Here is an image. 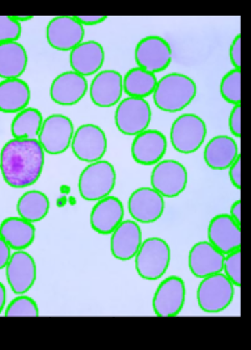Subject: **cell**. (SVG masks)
<instances>
[{
  "label": "cell",
  "mask_w": 251,
  "mask_h": 350,
  "mask_svg": "<svg viewBox=\"0 0 251 350\" xmlns=\"http://www.w3.org/2000/svg\"><path fill=\"white\" fill-rule=\"evenodd\" d=\"M45 151L38 139H12L0 151V172L12 188L33 186L41 178Z\"/></svg>",
  "instance_id": "1"
},
{
  "label": "cell",
  "mask_w": 251,
  "mask_h": 350,
  "mask_svg": "<svg viewBox=\"0 0 251 350\" xmlns=\"http://www.w3.org/2000/svg\"><path fill=\"white\" fill-rule=\"evenodd\" d=\"M196 94V83L190 77L169 73L157 81L153 95L157 109L163 112L177 113L189 107Z\"/></svg>",
  "instance_id": "2"
},
{
  "label": "cell",
  "mask_w": 251,
  "mask_h": 350,
  "mask_svg": "<svg viewBox=\"0 0 251 350\" xmlns=\"http://www.w3.org/2000/svg\"><path fill=\"white\" fill-rule=\"evenodd\" d=\"M135 270L143 280H157L168 270L171 250L164 239L151 237L142 241L135 254Z\"/></svg>",
  "instance_id": "3"
},
{
  "label": "cell",
  "mask_w": 251,
  "mask_h": 350,
  "mask_svg": "<svg viewBox=\"0 0 251 350\" xmlns=\"http://www.w3.org/2000/svg\"><path fill=\"white\" fill-rule=\"evenodd\" d=\"M116 180V170L113 164L103 160L91 163L79 175V194L87 202H98L111 195Z\"/></svg>",
  "instance_id": "4"
},
{
  "label": "cell",
  "mask_w": 251,
  "mask_h": 350,
  "mask_svg": "<svg viewBox=\"0 0 251 350\" xmlns=\"http://www.w3.org/2000/svg\"><path fill=\"white\" fill-rule=\"evenodd\" d=\"M234 296V284L221 272L202 278L197 288V302L204 313L224 311L232 304Z\"/></svg>",
  "instance_id": "5"
},
{
  "label": "cell",
  "mask_w": 251,
  "mask_h": 350,
  "mask_svg": "<svg viewBox=\"0 0 251 350\" xmlns=\"http://www.w3.org/2000/svg\"><path fill=\"white\" fill-rule=\"evenodd\" d=\"M207 134V124L198 115H181L173 121L171 126V144L177 152L191 154L202 146Z\"/></svg>",
  "instance_id": "6"
},
{
  "label": "cell",
  "mask_w": 251,
  "mask_h": 350,
  "mask_svg": "<svg viewBox=\"0 0 251 350\" xmlns=\"http://www.w3.org/2000/svg\"><path fill=\"white\" fill-rule=\"evenodd\" d=\"M151 107L144 98L127 97L120 100L115 111V125L125 136H137L148 129L151 122Z\"/></svg>",
  "instance_id": "7"
},
{
  "label": "cell",
  "mask_w": 251,
  "mask_h": 350,
  "mask_svg": "<svg viewBox=\"0 0 251 350\" xmlns=\"http://www.w3.org/2000/svg\"><path fill=\"white\" fill-rule=\"evenodd\" d=\"M75 125L68 116L53 114L44 119L38 141L45 153L51 156H59L66 152L71 146Z\"/></svg>",
  "instance_id": "8"
},
{
  "label": "cell",
  "mask_w": 251,
  "mask_h": 350,
  "mask_svg": "<svg viewBox=\"0 0 251 350\" xmlns=\"http://www.w3.org/2000/svg\"><path fill=\"white\" fill-rule=\"evenodd\" d=\"M151 188L166 198H174L186 190L188 171L181 163L164 160L153 167L150 176Z\"/></svg>",
  "instance_id": "9"
},
{
  "label": "cell",
  "mask_w": 251,
  "mask_h": 350,
  "mask_svg": "<svg viewBox=\"0 0 251 350\" xmlns=\"http://www.w3.org/2000/svg\"><path fill=\"white\" fill-rule=\"evenodd\" d=\"M70 147L75 158L81 162H98L107 153V135L98 125H81L75 131Z\"/></svg>",
  "instance_id": "10"
},
{
  "label": "cell",
  "mask_w": 251,
  "mask_h": 350,
  "mask_svg": "<svg viewBox=\"0 0 251 350\" xmlns=\"http://www.w3.org/2000/svg\"><path fill=\"white\" fill-rule=\"evenodd\" d=\"M135 59L139 68L155 75L168 68L172 61V49L164 38L149 36L137 44Z\"/></svg>",
  "instance_id": "11"
},
{
  "label": "cell",
  "mask_w": 251,
  "mask_h": 350,
  "mask_svg": "<svg viewBox=\"0 0 251 350\" xmlns=\"http://www.w3.org/2000/svg\"><path fill=\"white\" fill-rule=\"evenodd\" d=\"M186 284L179 276L165 278L157 288L153 298V309L159 317H174L184 309Z\"/></svg>",
  "instance_id": "12"
},
{
  "label": "cell",
  "mask_w": 251,
  "mask_h": 350,
  "mask_svg": "<svg viewBox=\"0 0 251 350\" xmlns=\"http://www.w3.org/2000/svg\"><path fill=\"white\" fill-rule=\"evenodd\" d=\"M83 25L72 16L53 18L47 25V42L55 51H71L83 43Z\"/></svg>",
  "instance_id": "13"
},
{
  "label": "cell",
  "mask_w": 251,
  "mask_h": 350,
  "mask_svg": "<svg viewBox=\"0 0 251 350\" xmlns=\"http://www.w3.org/2000/svg\"><path fill=\"white\" fill-rule=\"evenodd\" d=\"M127 206L135 222L155 224L164 214L165 200L155 189L142 187L131 193Z\"/></svg>",
  "instance_id": "14"
},
{
  "label": "cell",
  "mask_w": 251,
  "mask_h": 350,
  "mask_svg": "<svg viewBox=\"0 0 251 350\" xmlns=\"http://www.w3.org/2000/svg\"><path fill=\"white\" fill-rule=\"evenodd\" d=\"M10 288L16 295L29 292L37 280V265L31 254L25 250H16L5 267Z\"/></svg>",
  "instance_id": "15"
},
{
  "label": "cell",
  "mask_w": 251,
  "mask_h": 350,
  "mask_svg": "<svg viewBox=\"0 0 251 350\" xmlns=\"http://www.w3.org/2000/svg\"><path fill=\"white\" fill-rule=\"evenodd\" d=\"M167 147V139L162 131L146 129L135 136L131 143V157L143 166H155L164 158Z\"/></svg>",
  "instance_id": "16"
},
{
  "label": "cell",
  "mask_w": 251,
  "mask_h": 350,
  "mask_svg": "<svg viewBox=\"0 0 251 350\" xmlns=\"http://www.w3.org/2000/svg\"><path fill=\"white\" fill-rule=\"evenodd\" d=\"M90 98L103 109L115 107L123 94V77L117 70L99 71L89 87Z\"/></svg>",
  "instance_id": "17"
},
{
  "label": "cell",
  "mask_w": 251,
  "mask_h": 350,
  "mask_svg": "<svg viewBox=\"0 0 251 350\" xmlns=\"http://www.w3.org/2000/svg\"><path fill=\"white\" fill-rule=\"evenodd\" d=\"M240 226L230 215H216L209 224V242L224 256L239 250L241 248Z\"/></svg>",
  "instance_id": "18"
},
{
  "label": "cell",
  "mask_w": 251,
  "mask_h": 350,
  "mask_svg": "<svg viewBox=\"0 0 251 350\" xmlns=\"http://www.w3.org/2000/svg\"><path fill=\"white\" fill-rule=\"evenodd\" d=\"M88 89L89 85L85 77L75 71H66L53 79L49 94L57 105L71 107L85 96Z\"/></svg>",
  "instance_id": "19"
},
{
  "label": "cell",
  "mask_w": 251,
  "mask_h": 350,
  "mask_svg": "<svg viewBox=\"0 0 251 350\" xmlns=\"http://www.w3.org/2000/svg\"><path fill=\"white\" fill-rule=\"evenodd\" d=\"M124 218V206L118 197H105L93 206L90 214V226L97 234H111Z\"/></svg>",
  "instance_id": "20"
},
{
  "label": "cell",
  "mask_w": 251,
  "mask_h": 350,
  "mask_svg": "<svg viewBox=\"0 0 251 350\" xmlns=\"http://www.w3.org/2000/svg\"><path fill=\"white\" fill-rule=\"evenodd\" d=\"M111 234V252L114 258L122 262L135 258L142 244V230L138 222L123 220Z\"/></svg>",
  "instance_id": "21"
},
{
  "label": "cell",
  "mask_w": 251,
  "mask_h": 350,
  "mask_svg": "<svg viewBox=\"0 0 251 350\" xmlns=\"http://www.w3.org/2000/svg\"><path fill=\"white\" fill-rule=\"evenodd\" d=\"M224 254L208 241L197 242L189 252V268L197 278H204L223 271Z\"/></svg>",
  "instance_id": "22"
},
{
  "label": "cell",
  "mask_w": 251,
  "mask_h": 350,
  "mask_svg": "<svg viewBox=\"0 0 251 350\" xmlns=\"http://www.w3.org/2000/svg\"><path fill=\"white\" fill-rule=\"evenodd\" d=\"M105 49L96 41L83 42L70 51L72 71L85 77L97 75L105 63Z\"/></svg>",
  "instance_id": "23"
},
{
  "label": "cell",
  "mask_w": 251,
  "mask_h": 350,
  "mask_svg": "<svg viewBox=\"0 0 251 350\" xmlns=\"http://www.w3.org/2000/svg\"><path fill=\"white\" fill-rule=\"evenodd\" d=\"M239 154V147L236 141L232 137L220 136L214 137L205 145L204 158L205 164L213 170H225L230 168Z\"/></svg>",
  "instance_id": "24"
},
{
  "label": "cell",
  "mask_w": 251,
  "mask_h": 350,
  "mask_svg": "<svg viewBox=\"0 0 251 350\" xmlns=\"http://www.w3.org/2000/svg\"><path fill=\"white\" fill-rule=\"evenodd\" d=\"M31 98V88L23 79H3L0 81V112L18 114L29 107Z\"/></svg>",
  "instance_id": "25"
},
{
  "label": "cell",
  "mask_w": 251,
  "mask_h": 350,
  "mask_svg": "<svg viewBox=\"0 0 251 350\" xmlns=\"http://www.w3.org/2000/svg\"><path fill=\"white\" fill-rule=\"evenodd\" d=\"M0 237L11 250H25L35 241L36 228L20 217H9L0 224Z\"/></svg>",
  "instance_id": "26"
},
{
  "label": "cell",
  "mask_w": 251,
  "mask_h": 350,
  "mask_svg": "<svg viewBox=\"0 0 251 350\" xmlns=\"http://www.w3.org/2000/svg\"><path fill=\"white\" fill-rule=\"evenodd\" d=\"M29 57L25 47L19 42L0 44V77L20 79L27 68Z\"/></svg>",
  "instance_id": "27"
},
{
  "label": "cell",
  "mask_w": 251,
  "mask_h": 350,
  "mask_svg": "<svg viewBox=\"0 0 251 350\" xmlns=\"http://www.w3.org/2000/svg\"><path fill=\"white\" fill-rule=\"evenodd\" d=\"M51 208L49 196L38 190H31L20 196L17 202V213L20 218L31 224L43 220Z\"/></svg>",
  "instance_id": "28"
},
{
  "label": "cell",
  "mask_w": 251,
  "mask_h": 350,
  "mask_svg": "<svg viewBox=\"0 0 251 350\" xmlns=\"http://www.w3.org/2000/svg\"><path fill=\"white\" fill-rule=\"evenodd\" d=\"M157 83L155 73L135 67L123 77V92L129 97L145 99L153 94Z\"/></svg>",
  "instance_id": "29"
},
{
  "label": "cell",
  "mask_w": 251,
  "mask_h": 350,
  "mask_svg": "<svg viewBox=\"0 0 251 350\" xmlns=\"http://www.w3.org/2000/svg\"><path fill=\"white\" fill-rule=\"evenodd\" d=\"M43 121V115L39 109L27 107L12 121V136L14 139L38 138Z\"/></svg>",
  "instance_id": "30"
},
{
  "label": "cell",
  "mask_w": 251,
  "mask_h": 350,
  "mask_svg": "<svg viewBox=\"0 0 251 350\" xmlns=\"http://www.w3.org/2000/svg\"><path fill=\"white\" fill-rule=\"evenodd\" d=\"M220 93L222 98L230 105H241V70L233 69L221 79Z\"/></svg>",
  "instance_id": "31"
},
{
  "label": "cell",
  "mask_w": 251,
  "mask_h": 350,
  "mask_svg": "<svg viewBox=\"0 0 251 350\" xmlns=\"http://www.w3.org/2000/svg\"><path fill=\"white\" fill-rule=\"evenodd\" d=\"M39 306L29 296L19 295L14 298L5 309V315L9 316H39Z\"/></svg>",
  "instance_id": "32"
},
{
  "label": "cell",
  "mask_w": 251,
  "mask_h": 350,
  "mask_svg": "<svg viewBox=\"0 0 251 350\" xmlns=\"http://www.w3.org/2000/svg\"><path fill=\"white\" fill-rule=\"evenodd\" d=\"M21 23L13 16H0V44L18 42L21 37Z\"/></svg>",
  "instance_id": "33"
},
{
  "label": "cell",
  "mask_w": 251,
  "mask_h": 350,
  "mask_svg": "<svg viewBox=\"0 0 251 350\" xmlns=\"http://www.w3.org/2000/svg\"><path fill=\"white\" fill-rule=\"evenodd\" d=\"M225 276L236 287L241 286V248L226 254L223 262Z\"/></svg>",
  "instance_id": "34"
},
{
  "label": "cell",
  "mask_w": 251,
  "mask_h": 350,
  "mask_svg": "<svg viewBox=\"0 0 251 350\" xmlns=\"http://www.w3.org/2000/svg\"><path fill=\"white\" fill-rule=\"evenodd\" d=\"M230 133L237 138L241 137V105H234L230 115Z\"/></svg>",
  "instance_id": "35"
},
{
  "label": "cell",
  "mask_w": 251,
  "mask_h": 350,
  "mask_svg": "<svg viewBox=\"0 0 251 350\" xmlns=\"http://www.w3.org/2000/svg\"><path fill=\"white\" fill-rule=\"evenodd\" d=\"M230 57L234 69H241V36L237 35L233 40L230 49Z\"/></svg>",
  "instance_id": "36"
},
{
  "label": "cell",
  "mask_w": 251,
  "mask_h": 350,
  "mask_svg": "<svg viewBox=\"0 0 251 350\" xmlns=\"http://www.w3.org/2000/svg\"><path fill=\"white\" fill-rule=\"evenodd\" d=\"M230 180L235 188L241 189V156L230 167Z\"/></svg>",
  "instance_id": "37"
},
{
  "label": "cell",
  "mask_w": 251,
  "mask_h": 350,
  "mask_svg": "<svg viewBox=\"0 0 251 350\" xmlns=\"http://www.w3.org/2000/svg\"><path fill=\"white\" fill-rule=\"evenodd\" d=\"M11 247L8 245L7 242L0 237V270L7 267L8 262L11 258Z\"/></svg>",
  "instance_id": "38"
},
{
  "label": "cell",
  "mask_w": 251,
  "mask_h": 350,
  "mask_svg": "<svg viewBox=\"0 0 251 350\" xmlns=\"http://www.w3.org/2000/svg\"><path fill=\"white\" fill-rule=\"evenodd\" d=\"M75 18L83 27L85 25L92 27V25H101L107 20V16H75Z\"/></svg>",
  "instance_id": "39"
},
{
  "label": "cell",
  "mask_w": 251,
  "mask_h": 350,
  "mask_svg": "<svg viewBox=\"0 0 251 350\" xmlns=\"http://www.w3.org/2000/svg\"><path fill=\"white\" fill-rule=\"evenodd\" d=\"M230 217L234 219L235 221L238 222L241 224V202L237 200L234 204H232L230 208Z\"/></svg>",
  "instance_id": "40"
},
{
  "label": "cell",
  "mask_w": 251,
  "mask_h": 350,
  "mask_svg": "<svg viewBox=\"0 0 251 350\" xmlns=\"http://www.w3.org/2000/svg\"><path fill=\"white\" fill-rule=\"evenodd\" d=\"M5 302H7V289L5 284L0 282V314L5 310Z\"/></svg>",
  "instance_id": "41"
},
{
  "label": "cell",
  "mask_w": 251,
  "mask_h": 350,
  "mask_svg": "<svg viewBox=\"0 0 251 350\" xmlns=\"http://www.w3.org/2000/svg\"><path fill=\"white\" fill-rule=\"evenodd\" d=\"M13 17L14 19L17 20L19 23L33 19V16H13Z\"/></svg>",
  "instance_id": "42"
},
{
  "label": "cell",
  "mask_w": 251,
  "mask_h": 350,
  "mask_svg": "<svg viewBox=\"0 0 251 350\" xmlns=\"http://www.w3.org/2000/svg\"><path fill=\"white\" fill-rule=\"evenodd\" d=\"M67 202H68L67 197L62 196V197H60V198H57V206H59V208H64V206H66V204H67Z\"/></svg>",
  "instance_id": "43"
},
{
  "label": "cell",
  "mask_w": 251,
  "mask_h": 350,
  "mask_svg": "<svg viewBox=\"0 0 251 350\" xmlns=\"http://www.w3.org/2000/svg\"><path fill=\"white\" fill-rule=\"evenodd\" d=\"M60 191H61V193H63V194H69V193H70L71 189L70 187L63 185V186L60 188Z\"/></svg>",
  "instance_id": "44"
}]
</instances>
